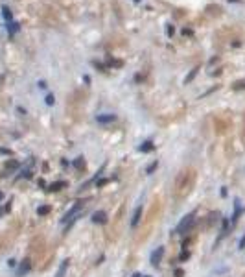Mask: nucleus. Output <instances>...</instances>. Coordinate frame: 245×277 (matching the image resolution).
I'll return each mask as SVG.
<instances>
[{
	"label": "nucleus",
	"mask_w": 245,
	"mask_h": 277,
	"mask_svg": "<svg viewBox=\"0 0 245 277\" xmlns=\"http://www.w3.org/2000/svg\"><path fill=\"white\" fill-rule=\"evenodd\" d=\"M90 220L94 222V224H105V222H107V212L105 211H96Z\"/></svg>",
	"instance_id": "obj_3"
},
{
	"label": "nucleus",
	"mask_w": 245,
	"mask_h": 277,
	"mask_svg": "<svg viewBox=\"0 0 245 277\" xmlns=\"http://www.w3.org/2000/svg\"><path fill=\"white\" fill-rule=\"evenodd\" d=\"M140 216H142V205H138L133 212V218H131V227H136L138 222H140Z\"/></svg>",
	"instance_id": "obj_6"
},
{
	"label": "nucleus",
	"mask_w": 245,
	"mask_h": 277,
	"mask_svg": "<svg viewBox=\"0 0 245 277\" xmlns=\"http://www.w3.org/2000/svg\"><path fill=\"white\" fill-rule=\"evenodd\" d=\"M192 224H193V212H190V214H186L181 222H179V226H177V233H186L190 227H192Z\"/></svg>",
	"instance_id": "obj_2"
},
{
	"label": "nucleus",
	"mask_w": 245,
	"mask_h": 277,
	"mask_svg": "<svg viewBox=\"0 0 245 277\" xmlns=\"http://www.w3.org/2000/svg\"><path fill=\"white\" fill-rule=\"evenodd\" d=\"M48 212H50V207H48V205H41V207L37 209V214H39V216H44V214H48Z\"/></svg>",
	"instance_id": "obj_11"
},
{
	"label": "nucleus",
	"mask_w": 245,
	"mask_h": 277,
	"mask_svg": "<svg viewBox=\"0 0 245 277\" xmlns=\"http://www.w3.org/2000/svg\"><path fill=\"white\" fill-rule=\"evenodd\" d=\"M182 275H184V271H182L181 268H177V270H175V277H182Z\"/></svg>",
	"instance_id": "obj_19"
},
{
	"label": "nucleus",
	"mask_w": 245,
	"mask_h": 277,
	"mask_svg": "<svg viewBox=\"0 0 245 277\" xmlns=\"http://www.w3.org/2000/svg\"><path fill=\"white\" fill-rule=\"evenodd\" d=\"M240 212H241V205H240V200H234V214H232V226L238 222L240 218Z\"/></svg>",
	"instance_id": "obj_7"
},
{
	"label": "nucleus",
	"mask_w": 245,
	"mask_h": 277,
	"mask_svg": "<svg viewBox=\"0 0 245 277\" xmlns=\"http://www.w3.org/2000/svg\"><path fill=\"white\" fill-rule=\"evenodd\" d=\"M116 117L114 115H100V117H98V122H100V124H107V122H113Z\"/></svg>",
	"instance_id": "obj_9"
},
{
	"label": "nucleus",
	"mask_w": 245,
	"mask_h": 277,
	"mask_svg": "<svg viewBox=\"0 0 245 277\" xmlns=\"http://www.w3.org/2000/svg\"><path fill=\"white\" fill-rule=\"evenodd\" d=\"M46 103H48V105H52V103H54V96H52V94H48V96H46Z\"/></svg>",
	"instance_id": "obj_15"
},
{
	"label": "nucleus",
	"mask_w": 245,
	"mask_h": 277,
	"mask_svg": "<svg viewBox=\"0 0 245 277\" xmlns=\"http://www.w3.org/2000/svg\"><path fill=\"white\" fill-rule=\"evenodd\" d=\"M157 166H159V163H157V161H155V163H151V164H150V166H148V170H146V172H148V174H151V172H153V170H155V168H157Z\"/></svg>",
	"instance_id": "obj_14"
},
{
	"label": "nucleus",
	"mask_w": 245,
	"mask_h": 277,
	"mask_svg": "<svg viewBox=\"0 0 245 277\" xmlns=\"http://www.w3.org/2000/svg\"><path fill=\"white\" fill-rule=\"evenodd\" d=\"M107 183V179H100V181H98V187H103Z\"/></svg>",
	"instance_id": "obj_20"
},
{
	"label": "nucleus",
	"mask_w": 245,
	"mask_h": 277,
	"mask_svg": "<svg viewBox=\"0 0 245 277\" xmlns=\"http://www.w3.org/2000/svg\"><path fill=\"white\" fill-rule=\"evenodd\" d=\"M30 268H31V262H30V259H24V260L20 262L19 270H17V277H22V275H26V273L30 271Z\"/></svg>",
	"instance_id": "obj_4"
},
{
	"label": "nucleus",
	"mask_w": 245,
	"mask_h": 277,
	"mask_svg": "<svg viewBox=\"0 0 245 277\" xmlns=\"http://www.w3.org/2000/svg\"><path fill=\"white\" fill-rule=\"evenodd\" d=\"M81 209H83V203L81 201H77V203H74L67 212H65V216H63V224H67L68 222V227L74 224V222L79 218V212H81Z\"/></svg>",
	"instance_id": "obj_1"
},
{
	"label": "nucleus",
	"mask_w": 245,
	"mask_h": 277,
	"mask_svg": "<svg viewBox=\"0 0 245 277\" xmlns=\"http://www.w3.org/2000/svg\"><path fill=\"white\" fill-rule=\"evenodd\" d=\"M162 255H164V248H157L153 253H151V264L153 266H157V264H160V260H162Z\"/></svg>",
	"instance_id": "obj_5"
},
{
	"label": "nucleus",
	"mask_w": 245,
	"mask_h": 277,
	"mask_svg": "<svg viewBox=\"0 0 245 277\" xmlns=\"http://www.w3.org/2000/svg\"><path fill=\"white\" fill-rule=\"evenodd\" d=\"M138 150H140V152H151V150H153V144L148 140V142H144V144H142Z\"/></svg>",
	"instance_id": "obj_12"
},
{
	"label": "nucleus",
	"mask_w": 245,
	"mask_h": 277,
	"mask_svg": "<svg viewBox=\"0 0 245 277\" xmlns=\"http://www.w3.org/2000/svg\"><path fill=\"white\" fill-rule=\"evenodd\" d=\"M67 270H68V259H65V260L61 262V266H59L56 277H65V275H67Z\"/></svg>",
	"instance_id": "obj_8"
},
{
	"label": "nucleus",
	"mask_w": 245,
	"mask_h": 277,
	"mask_svg": "<svg viewBox=\"0 0 245 277\" xmlns=\"http://www.w3.org/2000/svg\"><path fill=\"white\" fill-rule=\"evenodd\" d=\"M2 11H4V17H6V19H11V13H9V9H8V8H4Z\"/></svg>",
	"instance_id": "obj_18"
},
{
	"label": "nucleus",
	"mask_w": 245,
	"mask_h": 277,
	"mask_svg": "<svg viewBox=\"0 0 245 277\" xmlns=\"http://www.w3.org/2000/svg\"><path fill=\"white\" fill-rule=\"evenodd\" d=\"M74 166H76V168H83V166H85V161H83V157H77V159L74 161Z\"/></svg>",
	"instance_id": "obj_13"
},
{
	"label": "nucleus",
	"mask_w": 245,
	"mask_h": 277,
	"mask_svg": "<svg viewBox=\"0 0 245 277\" xmlns=\"http://www.w3.org/2000/svg\"><path fill=\"white\" fill-rule=\"evenodd\" d=\"M238 248H240V249H243V248H245V235L241 237V240H240V244H238Z\"/></svg>",
	"instance_id": "obj_17"
},
{
	"label": "nucleus",
	"mask_w": 245,
	"mask_h": 277,
	"mask_svg": "<svg viewBox=\"0 0 245 277\" xmlns=\"http://www.w3.org/2000/svg\"><path fill=\"white\" fill-rule=\"evenodd\" d=\"M133 277H140V273H135V275H133Z\"/></svg>",
	"instance_id": "obj_21"
},
{
	"label": "nucleus",
	"mask_w": 245,
	"mask_h": 277,
	"mask_svg": "<svg viewBox=\"0 0 245 277\" xmlns=\"http://www.w3.org/2000/svg\"><path fill=\"white\" fill-rule=\"evenodd\" d=\"M17 30H19V24H9V32L11 33H15Z\"/></svg>",
	"instance_id": "obj_16"
},
{
	"label": "nucleus",
	"mask_w": 245,
	"mask_h": 277,
	"mask_svg": "<svg viewBox=\"0 0 245 277\" xmlns=\"http://www.w3.org/2000/svg\"><path fill=\"white\" fill-rule=\"evenodd\" d=\"M63 187H67L65 181H56V183H52L50 187H48V190H61Z\"/></svg>",
	"instance_id": "obj_10"
}]
</instances>
